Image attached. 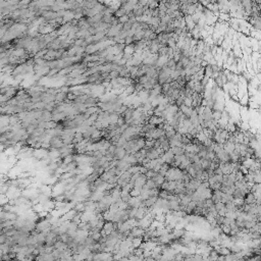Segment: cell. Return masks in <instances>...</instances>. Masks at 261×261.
I'll use <instances>...</instances> for the list:
<instances>
[{
	"instance_id": "1",
	"label": "cell",
	"mask_w": 261,
	"mask_h": 261,
	"mask_svg": "<svg viewBox=\"0 0 261 261\" xmlns=\"http://www.w3.org/2000/svg\"><path fill=\"white\" fill-rule=\"evenodd\" d=\"M170 149L174 155H182V154H185V148H183V147H181V146L171 147Z\"/></svg>"
}]
</instances>
